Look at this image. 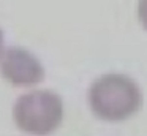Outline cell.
<instances>
[{
	"instance_id": "3",
	"label": "cell",
	"mask_w": 147,
	"mask_h": 136,
	"mask_svg": "<svg viewBox=\"0 0 147 136\" xmlns=\"http://www.w3.org/2000/svg\"><path fill=\"white\" fill-rule=\"evenodd\" d=\"M0 73L10 84L19 87L35 85L45 79L41 62L26 47L13 46L5 51L0 60Z\"/></svg>"
},
{
	"instance_id": "2",
	"label": "cell",
	"mask_w": 147,
	"mask_h": 136,
	"mask_svg": "<svg viewBox=\"0 0 147 136\" xmlns=\"http://www.w3.org/2000/svg\"><path fill=\"white\" fill-rule=\"evenodd\" d=\"M13 119L18 128L29 135H51L63 120V101L55 92L32 90L16 100Z\"/></svg>"
},
{
	"instance_id": "1",
	"label": "cell",
	"mask_w": 147,
	"mask_h": 136,
	"mask_svg": "<svg viewBox=\"0 0 147 136\" xmlns=\"http://www.w3.org/2000/svg\"><path fill=\"white\" fill-rule=\"evenodd\" d=\"M92 112L106 122L130 119L142 106V92L134 79L125 74H103L89 89Z\"/></svg>"
},
{
	"instance_id": "4",
	"label": "cell",
	"mask_w": 147,
	"mask_h": 136,
	"mask_svg": "<svg viewBox=\"0 0 147 136\" xmlns=\"http://www.w3.org/2000/svg\"><path fill=\"white\" fill-rule=\"evenodd\" d=\"M138 18H139L142 27L147 30V0H139V3H138Z\"/></svg>"
},
{
	"instance_id": "5",
	"label": "cell",
	"mask_w": 147,
	"mask_h": 136,
	"mask_svg": "<svg viewBox=\"0 0 147 136\" xmlns=\"http://www.w3.org/2000/svg\"><path fill=\"white\" fill-rule=\"evenodd\" d=\"M5 35H3V30L0 28V60H2V57H3L5 54Z\"/></svg>"
}]
</instances>
